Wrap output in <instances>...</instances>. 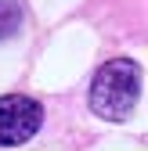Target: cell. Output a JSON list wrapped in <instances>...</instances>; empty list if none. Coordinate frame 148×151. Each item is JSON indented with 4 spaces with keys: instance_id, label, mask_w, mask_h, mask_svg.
I'll return each instance as SVG.
<instances>
[{
    "instance_id": "obj_3",
    "label": "cell",
    "mask_w": 148,
    "mask_h": 151,
    "mask_svg": "<svg viewBox=\"0 0 148 151\" xmlns=\"http://www.w3.org/2000/svg\"><path fill=\"white\" fill-rule=\"evenodd\" d=\"M18 25H22V4L18 0H0V40L15 36Z\"/></svg>"
},
{
    "instance_id": "obj_1",
    "label": "cell",
    "mask_w": 148,
    "mask_h": 151,
    "mask_svg": "<svg viewBox=\"0 0 148 151\" xmlns=\"http://www.w3.org/2000/svg\"><path fill=\"white\" fill-rule=\"evenodd\" d=\"M137 97H141V65L126 58L105 61L90 83V108H94V115L108 122L126 119L134 111Z\"/></svg>"
},
{
    "instance_id": "obj_2",
    "label": "cell",
    "mask_w": 148,
    "mask_h": 151,
    "mask_svg": "<svg viewBox=\"0 0 148 151\" xmlns=\"http://www.w3.org/2000/svg\"><path fill=\"white\" fill-rule=\"evenodd\" d=\"M44 122V108L40 101L22 97V93H11V97H0V147L11 144H25Z\"/></svg>"
}]
</instances>
